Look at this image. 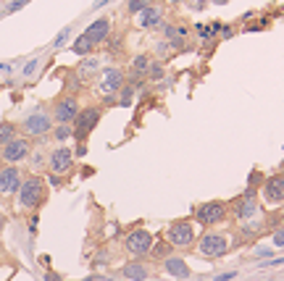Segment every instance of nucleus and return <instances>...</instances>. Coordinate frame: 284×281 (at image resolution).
<instances>
[{"mask_svg": "<svg viewBox=\"0 0 284 281\" xmlns=\"http://www.w3.org/2000/svg\"><path fill=\"white\" fill-rule=\"evenodd\" d=\"M16 197H19V205L24 210L40 208L45 202V197H48L42 176H26V179H21V187H19V192H16Z\"/></svg>", "mask_w": 284, "mask_h": 281, "instance_id": "obj_1", "label": "nucleus"}, {"mask_svg": "<svg viewBox=\"0 0 284 281\" xmlns=\"http://www.w3.org/2000/svg\"><path fill=\"white\" fill-rule=\"evenodd\" d=\"M124 84H126L124 71L116 69V66H108V69H103V74H100L97 92L103 95L105 102H116V95H118V90H121Z\"/></svg>", "mask_w": 284, "mask_h": 281, "instance_id": "obj_2", "label": "nucleus"}, {"mask_svg": "<svg viewBox=\"0 0 284 281\" xmlns=\"http://www.w3.org/2000/svg\"><path fill=\"white\" fill-rule=\"evenodd\" d=\"M100 116H103V110L95 108V105L79 108V113H77V118H74V139H77V142H85V139L90 137V132L97 126Z\"/></svg>", "mask_w": 284, "mask_h": 281, "instance_id": "obj_3", "label": "nucleus"}, {"mask_svg": "<svg viewBox=\"0 0 284 281\" xmlns=\"http://www.w3.org/2000/svg\"><path fill=\"white\" fill-rule=\"evenodd\" d=\"M224 218H226V202H221V200H210L195 208V221L200 226H216Z\"/></svg>", "mask_w": 284, "mask_h": 281, "instance_id": "obj_4", "label": "nucleus"}, {"mask_svg": "<svg viewBox=\"0 0 284 281\" xmlns=\"http://www.w3.org/2000/svg\"><path fill=\"white\" fill-rule=\"evenodd\" d=\"M197 250H200V255H205V258H224L229 252V237H224V234H218V231H208L200 237Z\"/></svg>", "mask_w": 284, "mask_h": 281, "instance_id": "obj_5", "label": "nucleus"}, {"mask_svg": "<svg viewBox=\"0 0 284 281\" xmlns=\"http://www.w3.org/2000/svg\"><path fill=\"white\" fill-rule=\"evenodd\" d=\"M166 242L171 247H179V250L192 247V242H195V229H192V223L189 221H174L169 226V231H166Z\"/></svg>", "mask_w": 284, "mask_h": 281, "instance_id": "obj_6", "label": "nucleus"}, {"mask_svg": "<svg viewBox=\"0 0 284 281\" xmlns=\"http://www.w3.org/2000/svg\"><path fill=\"white\" fill-rule=\"evenodd\" d=\"M77 113H79V100L74 97V95H63V97H58L56 100V105H53V121L56 124H74V118H77Z\"/></svg>", "mask_w": 284, "mask_h": 281, "instance_id": "obj_7", "label": "nucleus"}, {"mask_svg": "<svg viewBox=\"0 0 284 281\" xmlns=\"http://www.w3.org/2000/svg\"><path fill=\"white\" fill-rule=\"evenodd\" d=\"M153 234L150 231H145V229H134L126 234V239H124V247L126 252H132L134 258H142V255H148L150 247H153Z\"/></svg>", "mask_w": 284, "mask_h": 281, "instance_id": "obj_8", "label": "nucleus"}, {"mask_svg": "<svg viewBox=\"0 0 284 281\" xmlns=\"http://www.w3.org/2000/svg\"><path fill=\"white\" fill-rule=\"evenodd\" d=\"M53 129V116L45 110H34L24 118V132L26 137H48Z\"/></svg>", "mask_w": 284, "mask_h": 281, "instance_id": "obj_9", "label": "nucleus"}, {"mask_svg": "<svg viewBox=\"0 0 284 281\" xmlns=\"http://www.w3.org/2000/svg\"><path fill=\"white\" fill-rule=\"evenodd\" d=\"M0 153H3V163H8V166H19L21 161H26V158L32 155V145H29V139L16 137L13 142H8L5 147H0Z\"/></svg>", "mask_w": 284, "mask_h": 281, "instance_id": "obj_10", "label": "nucleus"}, {"mask_svg": "<svg viewBox=\"0 0 284 281\" xmlns=\"http://www.w3.org/2000/svg\"><path fill=\"white\" fill-rule=\"evenodd\" d=\"M261 197H263L266 205H271V208H277V205H284V174L269 176V179L263 182Z\"/></svg>", "mask_w": 284, "mask_h": 281, "instance_id": "obj_11", "label": "nucleus"}, {"mask_svg": "<svg viewBox=\"0 0 284 281\" xmlns=\"http://www.w3.org/2000/svg\"><path fill=\"white\" fill-rule=\"evenodd\" d=\"M258 213V200H255V189H247L240 200H237V221L240 223H250Z\"/></svg>", "mask_w": 284, "mask_h": 281, "instance_id": "obj_12", "label": "nucleus"}, {"mask_svg": "<svg viewBox=\"0 0 284 281\" xmlns=\"http://www.w3.org/2000/svg\"><path fill=\"white\" fill-rule=\"evenodd\" d=\"M21 171L19 166H5L0 168V194H16L21 187Z\"/></svg>", "mask_w": 284, "mask_h": 281, "instance_id": "obj_13", "label": "nucleus"}, {"mask_svg": "<svg viewBox=\"0 0 284 281\" xmlns=\"http://www.w3.org/2000/svg\"><path fill=\"white\" fill-rule=\"evenodd\" d=\"M137 24H140V29H155V26H161L163 24V8L158 3H148L137 13Z\"/></svg>", "mask_w": 284, "mask_h": 281, "instance_id": "obj_14", "label": "nucleus"}, {"mask_svg": "<svg viewBox=\"0 0 284 281\" xmlns=\"http://www.w3.org/2000/svg\"><path fill=\"white\" fill-rule=\"evenodd\" d=\"M48 163H50V171L53 174H66L69 168L74 166V153H71L69 147H56L48 155Z\"/></svg>", "mask_w": 284, "mask_h": 281, "instance_id": "obj_15", "label": "nucleus"}, {"mask_svg": "<svg viewBox=\"0 0 284 281\" xmlns=\"http://www.w3.org/2000/svg\"><path fill=\"white\" fill-rule=\"evenodd\" d=\"M85 34L90 37V40H93V45H103L108 37H111V18H105V16L95 18V21L87 26Z\"/></svg>", "mask_w": 284, "mask_h": 281, "instance_id": "obj_16", "label": "nucleus"}, {"mask_svg": "<svg viewBox=\"0 0 284 281\" xmlns=\"http://www.w3.org/2000/svg\"><path fill=\"white\" fill-rule=\"evenodd\" d=\"M163 271H166L169 276L179 279V281H185V279H189V276H192L189 266H187V263H185V260H182V258H177V255H169V258H163Z\"/></svg>", "mask_w": 284, "mask_h": 281, "instance_id": "obj_17", "label": "nucleus"}, {"mask_svg": "<svg viewBox=\"0 0 284 281\" xmlns=\"http://www.w3.org/2000/svg\"><path fill=\"white\" fill-rule=\"evenodd\" d=\"M121 276H124L126 281H148L150 268L145 266V263H140V260H132V263H126V266L121 268Z\"/></svg>", "mask_w": 284, "mask_h": 281, "instance_id": "obj_18", "label": "nucleus"}, {"mask_svg": "<svg viewBox=\"0 0 284 281\" xmlns=\"http://www.w3.org/2000/svg\"><path fill=\"white\" fill-rule=\"evenodd\" d=\"M97 69H100V61H97V58H93V55H87V58L77 66V77H79V82L93 79L95 74H97Z\"/></svg>", "mask_w": 284, "mask_h": 281, "instance_id": "obj_19", "label": "nucleus"}, {"mask_svg": "<svg viewBox=\"0 0 284 281\" xmlns=\"http://www.w3.org/2000/svg\"><path fill=\"white\" fill-rule=\"evenodd\" d=\"M134 95H137V84L134 82H126L121 90H118V95H116V102L121 108H129L132 102H134Z\"/></svg>", "mask_w": 284, "mask_h": 281, "instance_id": "obj_20", "label": "nucleus"}, {"mask_svg": "<svg viewBox=\"0 0 284 281\" xmlns=\"http://www.w3.org/2000/svg\"><path fill=\"white\" fill-rule=\"evenodd\" d=\"M95 50V45H93V40H90L87 34H79L77 40H74V45H71V53H77V55H82V58H87L90 53Z\"/></svg>", "mask_w": 284, "mask_h": 281, "instance_id": "obj_21", "label": "nucleus"}, {"mask_svg": "<svg viewBox=\"0 0 284 281\" xmlns=\"http://www.w3.org/2000/svg\"><path fill=\"white\" fill-rule=\"evenodd\" d=\"M16 134H19V126H16L13 121H3V124H0V147H5L8 142H13Z\"/></svg>", "mask_w": 284, "mask_h": 281, "instance_id": "obj_22", "label": "nucleus"}, {"mask_svg": "<svg viewBox=\"0 0 284 281\" xmlns=\"http://www.w3.org/2000/svg\"><path fill=\"white\" fill-rule=\"evenodd\" d=\"M221 21H213V24H197L195 26V32H197V37H200V40H203V42H208V40H213V37L218 34V32H221Z\"/></svg>", "mask_w": 284, "mask_h": 281, "instance_id": "obj_23", "label": "nucleus"}, {"mask_svg": "<svg viewBox=\"0 0 284 281\" xmlns=\"http://www.w3.org/2000/svg\"><path fill=\"white\" fill-rule=\"evenodd\" d=\"M148 66H150L148 55H134V61H132V82L137 77H145V74H148Z\"/></svg>", "mask_w": 284, "mask_h": 281, "instance_id": "obj_24", "label": "nucleus"}, {"mask_svg": "<svg viewBox=\"0 0 284 281\" xmlns=\"http://www.w3.org/2000/svg\"><path fill=\"white\" fill-rule=\"evenodd\" d=\"M145 77H148L150 82H161L163 77H166V71H163V63H158V61L150 63V66H148V74H145Z\"/></svg>", "mask_w": 284, "mask_h": 281, "instance_id": "obj_25", "label": "nucleus"}, {"mask_svg": "<svg viewBox=\"0 0 284 281\" xmlns=\"http://www.w3.org/2000/svg\"><path fill=\"white\" fill-rule=\"evenodd\" d=\"M53 137H56L58 142H66L69 137H74V129H71L69 124H58V126H56V134H53Z\"/></svg>", "mask_w": 284, "mask_h": 281, "instance_id": "obj_26", "label": "nucleus"}, {"mask_svg": "<svg viewBox=\"0 0 284 281\" xmlns=\"http://www.w3.org/2000/svg\"><path fill=\"white\" fill-rule=\"evenodd\" d=\"M37 69H40V58H32V61H26V63H24V71H21V77H24V79H32L34 74H37Z\"/></svg>", "mask_w": 284, "mask_h": 281, "instance_id": "obj_27", "label": "nucleus"}, {"mask_svg": "<svg viewBox=\"0 0 284 281\" xmlns=\"http://www.w3.org/2000/svg\"><path fill=\"white\" fill-rule=\"evenodd\" d=\"M169 250H171V245H169V242H158V245L153 242V247H150L153 258H169Z\"/></svg>", "mask_w": 284, "mask_h": 281, "instance_id": "obj_28", "label": "nucleus"}, {"mask_svg": "<svg viewBox=\"0 0 284 281\" xmlns=\"http://www.w3.org/2000/svg\"><path fill=\"white\" fill-rule=\"evenodd\" d=\"M148 3H150V0H129V3H126V13L137 16V13H140L145 5H148Z\"/></svg>", "mask_w": 284, "mask_h": 281, "instance_id": "obj_29", "label": "nucleus"}, {"mask_svg": "<svg viewBox=\"0 0 284 281\" xmlns=\"http://www.w3.org/2000/svg\"><path fill=\"white\" fill-rule=\"evenodd\" d=\"M69 34H71V26H66V29H61V34L56 37V40H53V48H63V45H66V40H69Z\"/></svg>", "mask_w": 284, "mask_h": 281, "instance_id": "obj_30", "label": "nucleus"}, {"mask_svg": "<svg viewBox=\"0 0 284 281\" xmlns=\"http://www.w3.org/2000/svg\"><path fill=\"white\" fill-rule=\"evenodd\" d=\"M155 53H158V58H166L169 53H174V50H171V45H169V40H163V42L155 45Z\"/></svg>", "mask_w": 284, "mask_h": 281, "instance_id": "obj_31", "label": "nucleus"}, {"mask_svg": "<svg viewBox=\"0 0 284 281\" xmlns=\"http://www.w3.org/2000/svg\"><path fill=\"white\" fill-rule=\"evenodd\" d=\"M26 3H29V0H13V3H8V5H5V13H16V11H21Z\"/></svg>", "mask_w": 284, "mask_h": 281, "instance_id": "obj_32", "label": "nucleus"}, {"mask_svg": "<svg viewBox=\"0 0 284 281\" xmlns=\"http://www.w3.org/2000/svg\"><path fill=\"white\" fill-rule=\"evenodd\" d=\"M185 3L189 5V11H203L208 5V0H185Z\"/></svg>", "mask_w": 284, "mask_h": 281, "instance_id": "obj_33", "label": "nucleus"}, {"mask_svg": "<svg viewBox=\"0 0 284 281\" xmlns=\"http://www.w3.org/2000/svg\"><path fill=\"white\" fill-rule=\"evenodd\" d=\"M274 245H277V247H284V226L274 231Z\"/></svg>", "mask_w": 284, "mask_h": 281, "instance_id": "obj_34", "label": "nucleus"}, {"mask_svg": "<svg viewBox=\"0 0 284 281\" xmlns=\"http://www.w3.org/2000/svg\"><path fill=\"white\" fill-rule=\"evenodd\" d=\"M95 263H97V266H103V263H108V252H105V250H100L97 255H95Z\"/></svg>", "mask_w": 284, "mask_h": 281, "instance_id": "obj_35", "label": "nucleus"}, {"mask_svg": "<svg viewBox=\"0 0 284 281\" xmlns=\"http://www.w3.org/2000/svg\"><path fill=\"white\" fill-rule=\"evenodd\" d=\"M237 276V271H226V274H218L216 281H229V279H234Z\"/></svg>", "mask_w": 284, "mask_h": 281, "instance_id": "obj_36", "label": "nucleus"}, {"mask_svg": "<svg viewBox=\"0 0 284 281\" xmlns=\"http://www.w3.org/2000/svg\"><path fill=\"white\" fill-rule=\"evenodd\" d=\"M48 182H50L53 187H61V176H58V174H50V176H48Z\"/></svg>", "mask_w": 284, "mask_h": 281, "instance_id": "obj_37", "label": "nucleus"}, {"mask_svg": "<svg viewBox=\"0 0 284 281\" xmlns=\"http://www.w3.org/2000/svg\"><path fill=\"white\" fill-rule=\"evenodd\" d=\"M13 71V63H0V74H11Z\"/></svg>", "mask_w": 284, "mask_h": 281, "instance_id": "obj_38", "label": "nucleus"}, {"mask_svg": "<svg viewBox=\"0 0 284 281\" xmlns=\"http://www.w3.org/2000/svg\"><path fill=\"white\" fill-rule=\"evenodd\" d=\"M45 281H63L58 274H53V271H48V274H45Z\"/></svg>", "mask_w": 284, "mask_h": 281, "instance_id": "obj_39", "label": "nucleus"}, {"mask_svg": "<svg viewBox=\"0 0 284 281\" xmlns=\"http://www.w3.org/2000/svg\"><path fill=\"white\" fill-rule=\"evenodd\" d=\"M258 182H261V174H258V171H253V176H250V189H253V187L258 184Z\"/></svg>", "mask_w": 284, "mask_h": 281, "instance_id": "obj_40", "label": "nucleus"}, {"mask_svg": "<svg viewBox=\"0 0 284 281\" xmlns=\"http://www.w3.org/2000/svg\"><path fill=\"white\" fill-rule=\"evenodd\" d=\"M74 155H79V158H82V155H87V145H85V142H79V147H77V153H74Z\"/></svg>", "mask_w": 284, "mask_h": 281, "instance_id": "obj_41", "label": "nucleus"}, {"mask_svg": "<svg viewBox=\"0 0 284 281\" xmlns=\"http://www.w3.org/2000/svg\"><path fill=\"white\" fill-rule=\"evenodd\" d=\"M263 29V24H250V26H245V32H261Z\"/></svg>", "mask_w": 284, "mask_h": 281, "instance_id": "obj_42", "label": "nucleus"}, {"mask_svg": "<svg viewBox=\"0 0 284 281\" xmlns=\"http://www.w3.org/2000/svg\"><path fill=\"white\" fill-rule=\"evenodd\" d=\"M85 281H113V279H108V276H90V279H85Z\"/></svg>", "mask_w": 284, "mask_h": 281, "instance_id": "obj_43", "label": "nucleus"}, {"mask_svg": "<svg viewBox=\"0 0 284 281\" xmlns=\"http://www.w3.org/2000/svg\"><path fill=\"white\" fill-rule=\"evenodd\" d=\"M105 3H111V0H95V5H93V8H103Z\"/></svg>", "mask_w": 284, "mask_h": 281, "instance_id": "obj_44", "label": "nucleus"}, {"mask_svg": "<svg viewBox=\"0 0 284 281\" xmlns=\"http://www.w3.org/2000/svg\"><path fill=\"white\" fill-rule=\"evenodd\" d=\"M166 3H171V5H179V3H185V0H166Z\"/></svg>", "mask_w": 284, "mask_h": 281, "instance_id": "obj_45", "label": "nucleus"}, {"mask_svg": "<svg viewBox=\"0 0 284 281\" xmlns=\"http://www.w3.org/2000/svg\"><path fill=\"white\" fill-rule=\"evenodd\" d=\"M213 3H216V5H226V3H229V0H213Z\"/></svg>", "mask_w": 284, "mask_h": 281, "instance_id": "obj_46", "label": "nucleus"}, {"mask_svg": "<svg viewBox=\"0 0 284 281\" xmlns=\"http://www.w3.org/2000/svg\"><path fill=\"white\" fill-rule=\"evenodd\" d=\"M0 166H3V153H0Z\"/></svg>", "mask_w": 284, "mask_h": 281, "instance_id": "obj_47", "label": "nucleus"}]
</instances>
